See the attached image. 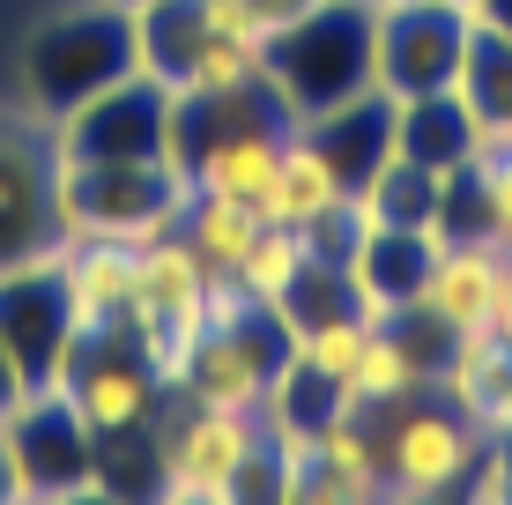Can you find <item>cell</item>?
<instances>
[{
  "instance_id": "cell-1",
  "label": "cell",
  "mask_w": 512,
  "mask_h": 505,
  "mask_svg": "<svg viewBox=\"0 0 512 505\" xmlns=\"http://www.w3.org/2000/svg\"><path fill=\"white\" fill-rule=\"evenodd\" d=\"M379 8L372 0H312L297 23H282L268 38V90L275 104L305 127V119L334 112V104L379 90Z\"/></svg>"
},
{
  "instance_id": "cell-2",
  "label": "cell",
  "mask_w": 512,
  "mask_h": 505,
  "mask_svg": "<svg viewBox=\"0 0 512 505\" xmlns=\"http://www.w3.org/2000/svg\"><path fill=\"white\" fill-rule=\"evenodd\" d=\"M156 446V498H275V439L268 416L238 409H201L186 394H171V409L149 431Z\"/></svg>"
},
{
  "instance_id": "cell-3",
  "label": "cell",
  "mask_w": 512,
  "mask_h": 505,
  "mask_svg": "<svg viewBox=\"0 0 512 505\" xmlns=\"http://www.w3.org/2000/svg\"><path fill=\"white\" fill-rule=\"evenodd\" d=\"M127 67H141L134 52V8L119 0H90L75 15H52V23L30 30L23 45V90L45 119L75 112L82 97H97L104 82H119Z\"/></svg>"
},
{
  "instance_id": "cell-4",
  "label": "cell",
  "mask_w": 512,
  "mask_h": 505,
  "mask_svg": "<svg viewBox=\"0 0 512 505\" xmlns=\"http://www.w3.org/2000/svg\"><path fill=\"white\" fill-rule=\"evenodd\" d=\"M52 387L67 394V409L82 416L90 439H149L156 416L171 409V387L149 372L127 327H75Z\"/></svg>"
},
{
  "instance_id": "cell-5",
  "label": "cell",
  "mask_w": 512,
  "mask_h": 505,
  "mask_svg": "<svg viewBox=\"0 0 512 505\" xmlns=\"http://www.w3.org/2000/svg\"><path fill=\"white\" fill-rule=\"evenodd\" d=\"M60 127V156H97V164H179V90L149 67H127L82 97L75 112L52 119ZM186 171V164H179Z\"/></svg>"
},
{
  "instance_id": "cell-6",
  "label": "cell",
  "mask_w": 512,
  "mask_h": 505,
  "mask_svg": "<svg viewBox=\"0 0 512 505\" xmlns=\"http://www.w3.org/2000/svg\"><path fill=\"white\" fill-rule=\"evenodd\" d=\"M372 424H379V461H386V491L394 498H461L475 461H483V446H490L431 387L394 402V409H372Z\"/></svg>"
},
{
  "instance_id": "cell-7",
  "label": "cell",
  "mask_w": 512,
  "mask_h": 505,
  "mask_svg": "<svg viewBox=\"0 0 512 505\" xmlns=\"http://www.w3.org/2000/svg\"><path fill=\"white\" fill-rule=\"evenodd\" d=\"M60 238V127L45 112H0V268L38 260Z\"/></svg>"
},
{
  "instance_id": "cell-8",
  "label": "cell",
  "mask_w": 512,
  "mask_h": 505,
  "mask_svg": "<svg viewBox=\"0 0 512 505\" xmlns=\"http://www.w3.org/2000/svg\"><path fill=\"white\" fill-rule=\"evenodd\" d=\"M282 364H290V327H282L275 305H253V312H238V320H223V327H201L179 394H186V402H201V409L260 416L275 402Z\"/></svg>"
},
{
  "instance_id": "cell-9",
  "label": "cell",
  "mask_w": 512,
  "mask_h": 505,
  "mask_svg": "<svg viewBox=\"0 0 512 505\" xmlns=\"http://www.w3.org/2000/svg\"><path fill=\"white\" fill-rule=\"evenodd\" d=\"M379 8V90L386 97H423V90H461V67L475 45V23L461 0H372Z\"/></svg>"
},
{
  "instance_id": "cell-10",
  "label": "cell",
  "mask_w": 512,
  "mask_h": 505,
  "mask_svg": "<svg viewBox=\"0 0 512 505\" xmlns=\"http://www.w3.org/2000/svg\"><path fill=\"white\" fill-rule=\"evenodd\" d=\"M416 312H431L453 342L505 335L512 327V246H498V238H438L431 268L416 283Z\"/></svg>"
},
{
  "instance_id": "cell-11",
  "label": "cell",
  "mask_w": 512,
  "mask_h": 505,
  "mask_svg": "<svg viewBox=\"0 0 512 505\" xmlns=\"http://www.w3.org/2000/svg\"><path fill=\"white\" fill-rule=\"evenodd\" d=\"M208 290H216V275H208V260L193 253L179 231L141 238V246H134V305H127V335H149V327H164V335H193V342H201V327H208Z\"/></svg>"
},
{
  "instance_id": "cell-12",
  "label": "cell",
  "mask_w": 512,
  "mask_h": 505,
  "mask_svg": "<svg viewBox=\"0 0 512 505\" xmlns=\"http://www.w3.org/2000/svg\"><path fill=\"white\" fill-rule=\"evenodd\" d=\"M357 186L342 179V164L327 156V142L312 127H290L282 134V156H275V179H268V201H260V223H290V231H312L320 216H334Z\"/></svg>"
},
{
  "instance_id": "cell-13",
  "label": "cell",
  "mask_w": 512,
  "mask_h": 505,
  "mask_svg": "<svg viewBox=\"0 0 512 505\" xmlns=\"http://www.w3.org/2000/svg\"><path fill=\"white\" fill-rule=\"evenodd\" d=\"M60 290H67L75 327H127L134 246L127 238H60Z\"/></svg>"
},
{
  "instance_id": "cell-14",
  "label": "cell",
  "mask_w": 512,
  "mask_h": 505,
  "mask_svg": "<svg viewBox=\"0 0 512 505\" xmlns=\"http://www.w3.org/2000/svg\"><path fill=\"white\" fill-rule=\"evenodd\" d=\"M342 387H349V402H357V409H394V402H409V394L431 387V372H423V357L401 342V327L379 320L372 342H364V357L349 364Z\"/></svg>"
},
{
  "instance_id": "cell-15",
  "label": "cell",
  "mask_w": 512,
  "mask_h": 505,
  "mask_svg": "<svg viewBox=\"0 0 512 505\" xmlns=\"http://www.w3.org/2000/svg\"><path fill=\"white\" fill-rule=\"evenodd\" d=\"M179 238L208 260V275H238V260L253 253V238H260V208L193 194V201H186V216H179Z\"/></svg>"
},
{
  "instance_id": "cell-16",
  "label": "cell",
  "mask_w": 512,
  "mask_h": 505,
  "mask_svg": "<svg viewBox=\"0 0 512 505\" xmlns=\"http://www.w3.org/2000/svg\"><path fill=\"white\" fill-rule=\"evenodd\" d=\"M305 268H312V238H305V231H290V223H260L253 253L238 260L231 283H238L253 305H282L297 283H305Z\"/></svg>"
},
{
  "instance_id": "cell-17",
  "label": "cell",
  "mask_w": 512,
  "mask_h": 505,
  "mask_svg": "<svg viewBox=\"0 0 512 505\" xmlns=\"http://www.w3.org/2000/svg\"><path fill=\"white\" fill-rule=\"evenodd\" d=\"M505 342H512V327H505Z\"/></svg>"
}]
</instances>
